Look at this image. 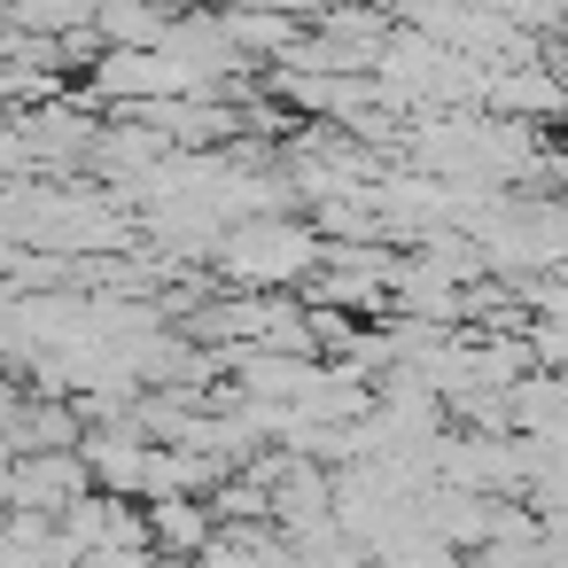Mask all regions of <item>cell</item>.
<instances>
[{
  "label": "cell",
  "mask_w": 568,
  "mask_h": 568,
  "mask_svg": "<svg viewBox=\"0 0 568 568\" xmlns=\"http://www.w3.org/2000/svg\"><path fill=\"white\" fill-rule=\"evenodd\" d=\"M180 94H226V87H211L180 48H102L94 55V102L133 110V102H180Z\"/></svg>",
  "instance_id": "7a4b0ae2"
},
{
  "label": "cell",
  "mask_w": 568,
  "mask_h": 568,
  "mask_svg": "<svg viewBox=\"0 0 568 568\" xmlns=\"http://www.w3.org/2000/svg\"><path fill=\"white\" fill-rule=\"evenodd\" d=\"M483 110H498V118H529V125H545V118H560V110H568V87H560L552 71H537V63H490V87H483Z\"/></svg>",
  "instance_id": "277c9868"
},
{
  "label": "cell",
  "mask_w": 568,
  "mask_h": 568,
  "mask_svg": "<svg viewBox=\"0 0 568 568\" xmlns=\"http://www.w3.org/2000/svg\"><path fill=\"white\" fill-rule=\"evenodd\" d=\"M172 17H180L172 0H102L94 32H102V48H164Z\"/></svg>",
  "instance_id": "8992f818"
},
{
  "label": "cell",
  "mask_w": 568,
  "mask_h": 568,
  "mask_svg": "<svg viewBox=\"0 0 568 568\" xmlns=\"http://www.w3.org/2000/svg\"><path fill=\"white\" fill-rule=\"evenodd\" d=\"M320 250H327L320 226H296L288 211H257V219H226V234L211 242V265L234 288H304Z\"/></svg>",
  "instance_id": "6da1fadb"
},
{
  "label": "cell",
  "mask_w": 568,
  "mask_h": 568,
  "mask_svg": "<svg viewBox=\"0 0 568 568\" xmlns=\"http://www.w3.org/2000/svg\"><path fill=\"white\" fill-rule=\"evenodd\" d=\"M141 506H149L156 552H195V560H203V545H211V529H219V506H203L195 490H164V498H141Z\"/></svg>",
  "instance_id": "5b68a950"
},
{
  "label": "cell",
  "mask_w": 568,
  "mask_h": 568,
  "mask_svg": "<svg viewBox=\"0 0 568 568\" xmlns=\"http://www.w3.org/2000/svg\"><path fill=\"white\" fill-rule=\"evenodd\" d=\"M94 490V467L79 444H24L9 459V506H40V514H63L71 498Z\"/></svg>",
  "instance_id": "3957f363"
}]
</instances>
